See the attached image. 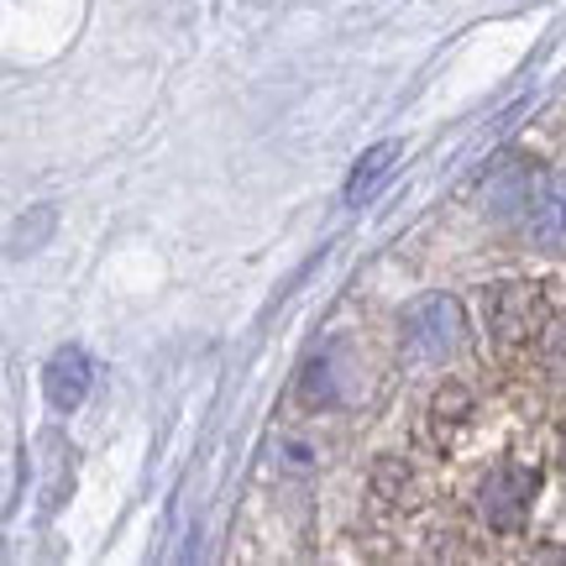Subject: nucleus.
Here are the masks:
<instances>
[{"label": "nucleus", "mask_w": 566, "mask_h": 566, "mask_svg": "<svg viewBox=\"0 0 566 566\" xmlns=\"http://www.w3.org/2000/svg\"><path fill=\"white\" fill-rule=\"evenodd\" d=\"M90 378H95L90 357H84L80 346H63V352H53V363H48V373H42V394H48V405L59 409V415H69V409L84 405Z\"/></svg>", "instance_id": "nucleus-4"}, {"label": "nucleus", "mask_w": 566, "mask_h": 566, "mask_svg": "<svg viewBox=\"0 0 566 566\" xmlns=\"http://www.w3.org/2000/svg\"><path fill=\"white\" fill-rule=\"evenodd\" d=\"M525 231L535 242L562 247L566 242V174H541L525 195Z\"/></svg>", "instance_id": "nucleus-3"}, {"label": "nucleus", "mask_w": 566, "mask_h": 566, "mask_svg": "<svg viewBox=\"0 0 566 566\" xmlns=\"http://www.w3.org/2000/svg\"><path fill=\"white\" fill-rule=\"evenodd\" d=\"M399 158H405V147L399 142H378V147H367L363 158H357V168H352V179H346V205H367L378 189L388 184V174L399 168Z\"/></svg>", "instance_id": "nucleus-5"}, {"label": "nucleus", "mask_w": 566, "mask_h": 566, "mask_svg": "<svg viewBox=\"0 0 566 566\" xmlns=\"http://www.w3.org/2000/svg\"><path fill=\"white\" fill-rule=\"evenodd\" d=\"M457 331H462V310L446 294H430L405 315V336L420 357H446L457 346Z\"/></svg>", "instance_id": "nucleus-2"}, {"label": "nucleus", "mask_w": 566, "mask_h": 566, "mask_svg": "<svg viewBox=\"0 0 566 566\" xmlns=\"http://www.w3.org/2000/svg\"><path fill=\"white\" fill-rule=\"evenodd\" d=\"M546 331H551V336H541V352H546V357H562V352H566V315H556Z\"/></svg>", "instance_id": "nucleus-8"}, {"label": "nucleus", "mask_w": 566, "mask_h": 566, "mask_svg": "<svg viewBox=\"0 0 566 566\" xmlns=\"http://www.w3.org/2000/svg\"><path fill=\"white\" fill-rule=\"evenodd\" d=\"M530 504H535V472L530 467H493L483 483V499H478V509H483V520L493 530H520L525 525Z\"/></svg>", "instance_id": "nucleus-1"}, {"label": "nucleus", "mask_w": 566, "mask_h": 566, "mask_svg": "<svg viewBox=\"0 0 566 566\" xmlns=\"http://www.w3.org/2000/svg\"><path fill=\"white\" fill-rule=\"evenodd\" d=\"M530 304H535L530 289L504 283V289L493 294V331H499V336H520V331H530Z\"/></svg>", "instance_id": "nucleus-6"}, {"label": "nucleus", "mask_w": 566, "mask_h": 566, "mask_svg": "<svg viewBox=\"0 0 566 566\" xmlns=\"http://www.w3.org/2000/svg\"><path fill=\"white\" fill-rule=\"evenodd\" d=\"M48 226H53V210L42 205L38 226H17V231H11V252H32V242H42V237H48Z\"/></svg>", "instance_id": "nucleus-7"}]
</instances>
